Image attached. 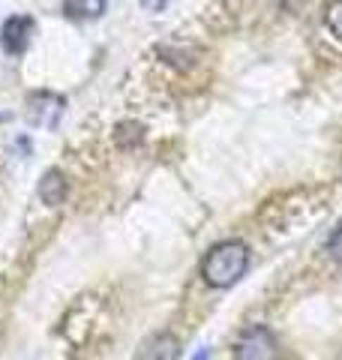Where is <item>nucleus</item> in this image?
<instances>
[{"instance_id": "7", "label": "nucleus", "mask_w": 342, "mask_h": 360, "mask_svg": "<svg viewBox=\"0 0 342 360\" xmlns=\"http://www.w3.org/2000/svg\"><path fill=\"white\" fill-rule=\"evenodd\" d=\"M108 9V0H63V13L72 21H94Z\"/></svg>"}, {"instance_id": "8", "label": "nucleus", "mask_w": 342, "mask_h": 360, "mask_svg": "<svg viewBox=\"0 0 342 360\" xmlns=\"http://www.w3.org/2000/svg\"><path fill=\"white\" fill-rule=\"evenodd\" d=\"M324 25L342 42V0H330V4H327V9H324Z\"/></svg>"}, {"instance_id": "5", "label": "nucleus", "mask_w": 342, "mask_h": 360, "mask_svg": "<svg viewBox=\"0 0 342 360\" xmlns=\"http://www.w3.org/2000/svg\"><path fill=\"white\" fill-rule=\"evenodd\" d=\"M177 357H180V342L171 333L151 336L139 352V360H177Z\"/></svg>"}, {"instance_id": "1", "label": "nucleus", "mask_w": 342, "mask_h": 360, "mask_svg": "<svg viewBox=\"0 0 342 360\" xmlns=\"http://www.w3.org/2000/svg\"><path fill=\"white\" fill-rule=\"evenodd\" d=\"M249 267V246L243 240H222L210 246L201 262V279L210 288H228L246 274Z\"/></svg>"}, {"instance_id": "10", "label": "nucleus", "mask_w": 342, "mask_h": 360, "mask_svg": "<svg viewBox=\"0 0 342 360\" xmlns=\"http://www.w3.org/2000/svg\"><path fill=\"white\" fill-rule=\"evenodd\" d=\"M192 360H208V352H198V354L192 357Z\"/></svg>"}, {"instance_id": "3", "label": "nucleus", "mask_w": 342, "mask_h": 360, "mask_svg": "<svg viewBox=\"0 0 342 360\" xmlns=\"http://www.w3.org/2000/svg\"><path fill=\"white\" fill-rule=\"evenodd\" d=\"M63 108H66V99L49 94V90H39L27 99V123L39 129H54L57 120L63 117Z\"/></svg>"}, {"instance_id": "2", "label": "nucleus", "mask_w": 342, "mask_h": 360, "mask_svg": "<svg viewBox=\"0 0 342 360\" xmlns=\"http://www.w3.org/2000/svg\"><path fill=\"white\" fill-rule=\"evenodd\" d=\"M234 360H279V342L267 328H249L234 342Z\"/></svg>"}, {"instance_id": "4", "label": "nucleus", "mask_w": 342, "mask_h": 360, "mask_svg": "<svg viewBox=\"0 0 342 360\" xmlns=\"http://www.w3.org/2000/svg\"><path fill=\"white\" fill-rule=\"evenodd\" d=\"M33 30H37V25H33L30 15H9L4 21V49L9 54H25L27 45L33 39Z\"/></svg>"}, {"instance_id": "6", "label": "nucleus", "mask_w": 342, "mask_h": 360, "mask_svg": "<svg viewBox=\"0 0 342 360\" xmlns=\"http://www.w3.org/2000/svg\"><path fill=\"white\" fill-rule=\"evenodd\" d=\"M66 177L63 172H57V168H49V172L42 174L39 180V198H42V205H49V207H57V205H63V198H66Z\"/></svg>"}, {"instance_id": "9", "label": "nucleus", "mask_w": 342, "mask_h": 360, "mask_svg": "<svg viewBox=\"0 0 342 360\" xmlns=\"http://www.w3.org/2000/svg\"><path fill=\"white\" fill-rule=\"evenodd\" d=\"M327 252L330 258H336V262H342V225L330 234V240H327Z\"/></svg>"}]
</instances>
